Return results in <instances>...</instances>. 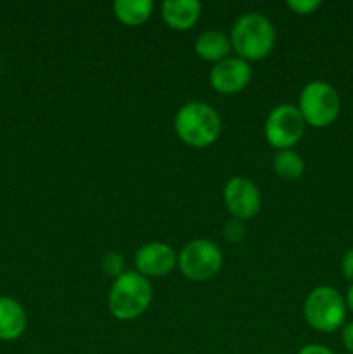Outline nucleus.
Wrapping results in <instances>:
<instances>
[{
	"mask_svg": "<svg viewBox=\"0 0 353 354\" xmlns=\"http://www.w3.org/2000/svg\"><path fill=\"white\" fill-rule=\"evenodd\" d=\"M230 44L237 57L248 62L262 61L273 50L275 28L263 14L248 12L232 26Z\"/></svg>",
	"mask_w": 353,
	"mask_h": 354,
	"instance_id": "f257e3e1",
	"label": "nucleus"
},
{
	"mask_svg": "<svg viewBox=\"0 0 353 354\" xmlns=\"http://www.w3.org/2000/svg\"><path fill=\"white\" fill-rule=\"evenodd\" d=\"M152 301V286L138 272H125L114 279L107 294L111 315L121 322H132L142 317Z\"/></svg>",
	"mask_w": 353,
	"mask_h": 354,
	"instance_id": "f03ea898",
	"label": "nucleus"
},
{
	"mask_svg": "<svg viewBox=\"0 0 353 354\" xmlns=\"http://www.w3.org/2000/svg\"><path fill=\"white\" fill-rule=\"evenodd\" d=\"M175 133L190 147H208L220 137L221 120L215 107L206 102H189L175 116Z\"/></svg>",
	"mask_w": 353,
	"mask_h": 354,
	"instance_id": "7ed1b4c3",
	"label": "nucleus"
},
{
	"mask_svg": "<svg viewBox=\"0 0 353 354\" xmlns=\"http://www.w3.org/2000/svg\"><path fill=\"white\" fill-rule=\"evenodd\" d=\"M346 301L334 287H315L303 304V317L314 330L332 334L345 325Z\"/></svg>",
	"mask_w": 353,
	"mask_h": 354,
	"instance_id": "20e7f679",
	"label": "nucleus"
},
{
	"mask_svg": "<svg viewBox=\"0 0 353 354\" xmlns=\"http://www.w3.org/2000/svg\"><path fill=\"white\" fill-rule=\"evenodd\" d=\"M298 109L307 127L325 128L338 120L341 113V99L331 83L314 80L307 83L298 97Z\"/></svg>",
	"mask_w": 353,
	"mask_h": 354,
	"instance_id": "39448f33",
	"label": "nucleus"
},
{
	"mask_svg": "<svg viewBox=\"0 0 353 354\" xmlns=\"http://www.w3.org/2000/svg\"><path fill=\"white\" fill-rule=\"evenodd\" d=\"M176 265L187 280L206 282L218 275L224 265V254L215 242L194 239L180 249Z\"/></svg>",
	"mask_w": 353,
	"mask_h": 354,
	"instance_id": "423d86ee",
	"label": "nucleus"
},
{
	"mask_svg": "<svg viewBox=\"0 0 353 354\" xmlns=\"http://www.w3.org/2000/svg\"><path fill=\"white\" fill-rule=\"evenodd\" d=\"M305 128H307V123L298 106L279 104L266 116L265 138L273 149L286 151V149H293L301 140Z\"/></svg>",
	"mask_w": 353,
	"mask_h": 354,
	"instance_id": "0eeeda50",
	"label": "nucleus"
},
{
	"mask_svg": "<svg viewBox=\"0 0 353 354\" xmlns=\"http://www.w3.org/2000/svg\"><path fill=\"white\" fill-rule=\"evenodd\" d=\"M224 201L232 218L241 221H248L255 218L260 213V207H262L260 189L256 187L255 182H251L246 176H232L225 183Z\"/></svg>",
	"mask_w": 353,
	"mask_h": 354,
	"instance_id": "6e6552de",
	"label": "nucleus"
},
{
	"mask_svg": "<svg viewBox=\"0 0 353 354\" xmlns=\"http://www.w3.org/2000/svg\"><path fill=\"white\" fill-rule=\"evenodd\" d=\"M179 256L165 242H147L135 252V272L145 279H163L175 270Z\"/></svg>",
	"mask_w": 353,
	"mask_h": 354,
	"instance_id": "1a4fd4ad",
	"label": "nucleus"
},
{
	"mask_svg": "<svg viewBox=\"0 0 353 354\" xmlns=\"http://www.w3.org/2000/svg\"><path fill=\"white\" fill-rule=\"evenodd\" d=\"M251 76L253 71L249 62L234 55L213 64L210 71V83L215 92L232 95L242 92L251 82Z\"/></svg>",
	"mask_w": 353,
	"mask_h": 354,
	"instance_id": "9d476101",
	"label": "nucleus"
},
{
	"mask_svg": "<svg viewBox=\"0 0 353 354\" xmlns=\"http://www.w3.org/2000/svg\"><path fill=\"white\" fill-rule=\"evenodd\" d=\"M201 3L197 0H166L161 3V17L166 26L175 31H187L197 23Z\"/></svg>",
	"mask_w": 353,
	"mask_h": 354,
	"instance_id": "9b49d317",
	"label": "nucleus"
},
{
	"mask_svg": "<svg viewBox=\"0 0 353 354\" xmlns=\"http://www.w3.org/2000/svg\"><path fill=\"white\" fill-rule=\"evenodd\" d=\"M26 328V311L16 299L0 296V341H16Z\"/></svg>",
	"mask_w": 353,
	"mask_h": 354,
	"instance_id": "f8f14e48",
	"label": "nucleus"
},
{
	"mask_svg": "<svg viewBox=\"0 0 353 354\" xmlns=\"http://www.w3.org/2000/svg\"><path fill=\"white\" fill-rule=\"evenodd\" d=\"M194 50H196V54L199 55L203 61L217 64V62L230 57V37H227V35L217 30L203 31V33L196 38Z\"/></svg>",
	"mask_w": 353,
	"mask_h": 354,
	"instance_id": "ddd939ff",
	"label": "nucleus"
},
{
	"mask_svg": "<svg viewBox=\"0 0 353 354\" xmlns=\"http://www.w3.org/2000/svg\"><path fill=\"white\" fill-rule=\"evenodd\" d=\"M154 10L152 0H116L113 3L114 17L125 26H141Z\"/></svg>",
	"mask_w": 353,
	"mask_h": 354,
	"instance_id": "4468645a",
	"label": "nucleus"
},
{
	"mask_svg": "<svg viewBox=\"0 0 353 354\" xmlns=\"http://www.w3.org/2000/svg\"><path fill=\"white\" fill-rule=\"evenodd\" d=\"M273 169L286 182H294L303 175L305 161L293 149L277 151V154L273 156Z\"/></svg>",
	"mask_w": 353,
	"mask_h": 354,
	"instance_id": "2eb2a0df",
	"label": "nucleus"
},
{
	"mask_svg": "<svg viewBox=\"0 0 353 354\" xmlns=\"http://www.w3.org/2000/svg\"><path fill=\"white\" fill-rule=\"evenodd\" d=\"M100 270H102L104 275L118 279L121 273H125L123 256L118 254V252H107V254H104L102 259H100Z\"/></svg>",
	"mask_w": 353,
	"mask_h": 354,
	"instance_id": "dca6fc26",
	"label": "nucleus"
},
{
	"mask_svg": "<svg viewBox=\"0 0 353 354\" xmlns=\"http://www.w3.org/2000/svg\"><path fill=\"white\" fill-rule=\"evenodd\" d=\"M244 235H246L244 221L232 218V220H228L227 223H225L224 237L228 244H237V242H241L242 239H244Z\"/></svg>",
	"mask_w": 353,
	"mask_h": 354,
	"instance_id": "f3484780",
	"label": "nucleus"
},
{
	"mask_svg": "<svg viewBox=\"0 0 353 354\" xmlns=\"http://www.w3.org/2000/svg\"><path fill=\"white\" fill-rule=\"evenodd\" d=\"M286 6L296 14L308 16V14H314L322 6V2L320 0H287Z\"/></svg>",
	"mask_w": 353,
	"mask_h": 354,
	"instance_id": "a211bd4d",
	"label": "nucleus"
},
{
	"mask_svg": "<svg viewBox=\"0 0 353 354\" xmlns=\"http://www.w3.org/2000/svg\"><path fill=\"white\" fill-rule=\"evenodd\" d=\"M341 272L348 282L353 283V248H350L348 251L343 254L341 259Z\"/></svg>",
	"mask_w": 353,
	"mask_h": 354,
	"instance_id": "6ab92c4d",
	"label": "nucleus"
},
{
	"mask_svg": "<svg viewBox=\"0 0 353 354\" xmlns=\"http://www.w3.org/2000/svg\"><path fill=\"white\" fill-rule=\"evenodd\" d=\"M341 339H343V346L348 349L350 354H353V322H350V324H346L345 327H343Z\"/></svg>",
	"mask_w": 353,
	"mask_h": 354,
	"instance_id": "aec40b11",
	"label": "nucleus"
},
{
	"mask_svg": "<svg viewBox=\"0 0 353 354\" xmlns=\"http://www.w3.org/2000/svg\"><path fill=\"white\" fill-rule=\"evenodd\" d=\"M296 354H334L329 348L322 344H307L300 349Z\"/></svg>",
	"mask_w": 353,
	"mask_h": 354,
	"instance_id": "412c9836",
	"label": "nucleus"
},
{
	"mask_svg": "<svg viewBox=\"0 0 353 354\" xmlns=\"http://www.w3.org/2000/svg\"><path fill=\"white\" fill-rule=\"evenodd\" d=\"M345 301H346V308L353 313V283L348 287V290H346Z\"/></svg>",
	"mask_w": 353,
	"mask_h": 354,
	"instance_id": "4be33fe9",
	"label": "nucleus"
},
{
	"mask_svg": "<svg viewBox=\"0 0 353 354\" xmlns=\"http://www.w3.org/2000/svg\"><path fill=\"white\" fill-rule=\"evenodd\" d=\"M0 64H2V61H0Z\"/></svg>",
	"mask_w": 353,
	"mask_h": 354,
	"instance_id": "5701e85b",
	"label": "nucleus"
},
{
	"mask_svg": "<svg viewBox=\"0 0 353 354\" xmlns=\"http://www.w3.org/2000/svg\"><path fill=\"white\" fill-rule=\"evenodd\" d=\"M348 354H350V353H348Z\"/></svg>",
	"mask_w": 353,
	"mask_h": 354,
	"instance_id": "b1692460",
	"label": "nucleus"
}]
</instances>
